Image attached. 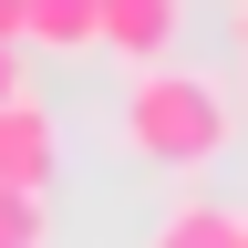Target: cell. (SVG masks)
Segmentation results:
<instances>
[{
	"label": "cell",
	"mask_w": 248,
	"mask_h": 248,
	"mask_svg": "<svg viewBox=\"0 0 248 248\" xmlns=\"http://www.w3.org/2000/svg\"><path fill=\"white\" fill-rule=\"evenodd\" d=\"M145 248H238V207H217V197H186L155 217V238Z\"/></svg>",
	"instance_id": "cell-4"
},
{
	"label": "cell",
	"mask_w": 248,
	"mask_h": 248,
	"mask_svg": "<svg viewBox=\"0 0 248 248\" xmlns=\"http://www.w3.org/2000/svg\"><path fill=\"white\" fill-rule=\"evenodd\" d=\"M52 166H62L52 114L31 104V93H11V104H0V186H52Z\"/></svg>",
	"instance_id": "cell-3"
},
{
	"label": "cell",
	"mask_w": 248,
	"mask_h": 248,
	"mask_svg": "<svg viewBox=\"0 0 248 248\" xmlns=\"http://www.w3.org/2000/svg\"><path fill=\"white\" fill-rule=\"evenodd\" d=\"M238 248H248V217H238Z\"/></svg>",
	"instance_id": "cell-10"
},
{
	"label": "cell",
	"mask_w": 248,
	"mask_h": 248,
	"mask_svg": "<svg viewBox=\"0 0 248 248\" xmlns=\"http://www.w3.org/2000/svg\"><path fill=\"white\" fill-rule=\"evenodd\" d=\"M238 42H248V31H238Z\"/></svg>",
	"instance_id": "cell-11"
},
{
	"label": "cell",
	"mask_w": 248,
	"mask_h": 248,
	"mask_svg": "<svg viewBox=\"0 0 248 248\" xmlns=\"http://www.w3.org/2000/svg\"><path fill=\"white\" fill-rule=\"evenodd\" d=\"M176 31H186V0H93V42L124 52V62L176 52Z\"/></svg>",
	"instance_id": "cell-2"
},
{
	"label": "cell",
	"mask_w": 248,
	"mask_h": 248,
	"mask_svg": "<svg viewBox=\"0 0 248 248\" xmlns=\"http://www.w3.org/2000/svg\"><path fill=\"white\" fill-rule=\"evenodd\" d=\"M21 42H42V52H83V42H93V0H21Z\"/></svg>",
	"instance_id": "cell-5"
},
{
	"label": "cell",
	"mask_w": 248,
	"mask_h": 248,
	"mask_svg": "<svg viewBox=\"0 0 248 248\" xmlns=\"http://www.w3.org/2000/svg\"><path fill=\"white\" fill-rule=\"evenodd\" d=\"M0 42H21V0H0Z\"/></svg>",
	"instance_id": "cell-8"
},
{
	"label": "cell",
	"mask_w": 248,
	"mask_h": 248,
	"mask_svg": "<svg viewBox=\"0 0 248 248\" xmlns=\"http://www.w3.org/2000/svg\"><path fill=\"white\" fill-rule=\"evenodd\" d=\"M0 248H52V217H42V186H0Z\"/></svg>",
	"instance_id": "cell-6"
},
{
	"label": "cell",
	"mask_w": 248,
	"mask_h": 248,
	"mask_svg": "<svg viewBox=\"0 0 248 248\" xmlns=\"http://www.w3.org/2000/svg\"><path fill=\"white\" fill-rule=\"evenodd\" d=\"M21 93V42H0V104Z\"/></svg>",
	"instance_id": "cell-7"
},
{
	"label": "cell",
	"mask_w": 248,
	"mask_h": 248,
	"mask_svg": "<svg viewBox=\"0 0 248 248\" xmlns=\"http://www.w3.org/2000/svg\"><path fill=\"white\" fill-rule=\"evenodd\" d=\"M124 145H135V166L197 176V166H217V145H228V93L155 52V62H135V83H124Z\"/></svg>",
	"instance_id": "cell-1"
},
{
	"label": "cell",
	"mask_w": 248,
	"mask_h": 248,
	"mask_svg": "<svg viewBox=\"0 0 248 248\" xmlns=\"http://www.w3.org/2000/svg\"><path fill=\"white\" fill-rule=\"evenodd\" d=\"M238 31H248V0H238Z\"/></svg>",
	"instance_id": "cell-9"
}]
</instances>
